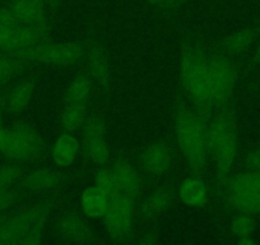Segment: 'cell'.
Instances as JSON below:
<instances>
[{"mask_svg":"<svg viewBox=\"0 0 260 245\" xmlns=\"http://www.w3.org/2000/svg\"><path fill=\"white\" fill-rule=\"evenodd\" d=\"M180 84L192 107L211 116L214 110L209 83V52L201 44L187 40L180 54Z\"/></svg>","mask_w":260,"mask_h":245,"instance_id":"1","label":"cell"},{"mask_svg":"<svg viewBox=\"0 0 260 245\" xmlns=\"http://www.w3.org/2000/svg\"><path fill=\"white\" fill-rule=\"evenodd\" d=\"M211 116L182 104H179L176 109V141L190 170L195 175H201L204 171L209 157L208 121Z\"/></svg>","mask_w":260,"mask_h":245,"instance_id":"2","label":"cell"},{"mask_svg":"<svg viewBox=\"0 0 260 245\" xmlns=\"http://www.w3.org/2000/svg\"><path fill=\"white\" fill-rule=\"evenodd\" d=\"M239 139L234 112L223 107L212 114L208 121L209 156L216 162L219 186L223 187L229 179L230 170L237 155Z\"/></svg>","mask_w":260,"mask_h":245,"instance_id":"3","label":"cell"},{"mask_svg":"<svg viewBox=\"0 0 260 245\" xmlns=\"http://www.w3.org/2000/svg\"><path fill=\"white\" fill-rule=\"evenodd\" d=\"M223 187L230 208L237 213L260 215V172L247 170L229 177Z\"/></svg>","mask_w":260,"mask_h":245,"instance_id":"4","label":"cell"},{"mask_svg":"<svg viewBox=\"0 0 260 245\" xmlns=\"http://www.w3.org/2000/svg\"><path fill=\"white\" fill-rule=\"evenodd\" d=\"M87 46L81 42L54 44L42 41L29 49L12 54L23 63H42L54 66H73L86 56Z\"/></svg>","mask_w":260,"mask_h":245,"instance_id":"5","label":"cell"},{"mask_svg":"<svg viewBox=\"0 0 260 245\" xmlns=\"http://www.w3.org/2000/svg\"><path fill=\"white\" fill-rule=\"evenodd\" d=\"M237 73L234 63L224 54L209 52V83L214 110L227 106L236 84Z\"/></svg>","mask_w":260,"mask_h":245,"instance_id":"6","label":"cell"},{"mask_svg":"<svg viewBox=\"0 0 260 245\" xmlns=\"http://www.w3.org/2000/svg\"><path fill=\"white\" fill-rule=\"evenodd\" d=\"M44 147V139L34 127L28 124H18L12 129H7L6 138L0 151L12 160L26 161L39 156Z\"/></svg>","mask_w":260,"mask_h":245,"instance_id":"7","label":"cell"},{"mask_svg":"<svg viewBox=\"0 0 260 245\" xmlns=\"http://www.w3.org/2000/svg\"><path fill=\"white\" fill-rule=\"evenodd\" d=\"M136 198L126 194L117 193L109 199L106 213L102 217L107 235L114 241L124 242L129 239L133 229Z\"/></svg>","mask_w":260,"mask_h":245,"instance_id":"8","label":"cell"},{"mask_svg":"<svg viewBox=\"0 0 260 245\" xmlns=\"http://www.w3.org/2000/svg\"><path fill=\"white\" fill-rule=\"evenodd\" d=\"M49 209L50 207L46 204L32 207L13 215L8 220H4L0 227V244H21L24 236L40 221L46 219Z\"/></svg>","mask_w":260,"mask_h":245,"instance_id":"9","label":"cell"},{"mask_svg":"<svg viewBox=\"0 0 260 245\" xmlns=\"http://www.w3.org/2000/svg\"><path fill=\"white\" fill-rule=\"evenodd\" d=\"M83 146L87 157L97 165H105L109 160V147L105 138L104 121L97 115L84 120Z\"/></svg>","mask_w":260,"mask_h":245,"instance_id":"10","label":"cell"},{"mask_svg":"<svg viewBox=\"0 0 260 245\" xmlns=\"http://www.w3.org/2000/svg\"><path fill=\"white\" fill-rule=\"evenodd\" d=\"M47 37L40 29L24 24L18 27H0V50L16 54L46 41Z\"/></svg>","mask_w":260,"mask_h":245,"instance_id":"11","label":"cell"},{"mask_svg":"<svg viewBox=\"0 0 260 245\" xmlns=\"http://www.w3.org/2000/svg\"><path fill=\"white\" fill-rule=\"evenodd\" d=\"M8 7L13 11L21 24L35 27L49 36V9L44 4L37 0H12Z\"/></svg>","mask_w":260,"mask_h":245,"instance_id":"12","label":"cell"},{"mask_svg":"<svg viewBox=\"0 0 260 245\" xmlns=\"http://www.w3.org/2000/svg\"><path fill=\"white\" fill-rule=\"evenodd\" d=\"M110 170H111L112 177H114L117 191L122 194L137 198L139 191H141L142 180L138 171L134 169V166H132L126 161L117 160V161L112 164Z\"/></svg>","mask_w":260,"mask_h":245,"instance_id":"13","label":"cell"},{"mask_svg":"<svg viewBox=\"0 0 260 245\" xmlns=\"http://www.w3.org/2000/svg\"><path fill=\"white\" fill-rule=\"evenodd\" d=\"M86 56L88 60L89 73H91L92 78L97 82L100 87L107 89L110 79H111V74H110L109 60H107L104 47L99 42L92 41L87 46Z\"/></svg>","mask_w":260,"mask_h":245,"instance_id":"14","label":"cell"},{"mask_svg":"<svg viewBox=\"0 0 260 245\" xmlns=\"http://www.w3.org/2000/svg\"><path fill=\"white\" fill-rule=\"evenodd\" d=\"M171 164V152L164 143H154L144 151L142 165L151 176H161L169 170Z\"/></svg>","mask_w":260,"mask_h":245,"instance_id":"15","label":"cell"},{"mask_svg":"<svg viewBox=\"0 0 260 245\" xmlns=\"http://www.w3.org/2000/svg\"><path fill=\"white\" fill-rule=\"evenodd\" d=\"M57 239L61 241L89 242L93 240V235L78 216L67 215L57 224Z\"/></svg>","mask_w":260,"mask_h":245,"instance_id":"16","label":"cell"},{"mask_svg":"<svg viewBox=\"0 0 260 245\" xmlns=\"http://www.w3.org/2000/svg\"><path fill=\"white\" fill-rule=\"evenodd\" d=\"M174 201V191L169 187H161L146 197L141 206V213L144 219H157L166 213Z\"/></svg>","mask_w":260,"mask_h":245,"instance_id":"17","label":"cell"},{"mask_svg":"<svg viewBox=\"0 0 260 245\" xmlns=\"http://www.w3.org/2000/svg\"><path fill=\"white\" fill-rule=\"evenodd\" d=\"M82 208L87 216L92 219H102L106 213L109 199L105 196L104 192L100 191L96 186L87 188L83 192L81 198Z\"/></svg>","mask_w":260,"mask_h":245,"instance_id":"18","label":"cell"},{"mask_svg":"<svg viewBox=\"0 0 260 245\" xmlns=\"http://www.w3.org/2000/svg\"><path fill=\"white\" fill-rule=\"evenodd\" d=\"M78 152V141L71 133H64L56 139L52 148V157L59 166H69L73 164Z\"/></svg>","mask_w":260,"mask_h":245,"instance_id":"19","label":"cell"},{"mask_svg":"<svg viewBox=\"0 0 260 245\" xmlns=\"http://www.w3.org/2000/svg\"><path fill=\"white\" fill-rule=\"evenodd\" d=\"M180 197L182 202L191 207H203L208 199V192L202 180L197 177L186 179L180 187Z\"/></svg>","mask_w":260,"mask_h":245,"instance_id":"20","label":"cell"},{"mask_svg":"<svg viewBox=\"0 0 260 245\" xmlns=\"http://www.w3.org/2000/svg\"><path fill=\"white\" fill-rule=\"evenodd\" d=\"M35 84H36L35 79H26L17 87H14L11 94L8 95V97H7V109L9 111L14 112V114L23 111L28 106L32 96H34Z\"/></svg>","mask_w":260,"mask_h":245,"instance_id":"21","label":"cell"},{"mask_svg":"<svg viewBox=\"0 0 260 245\" xmlns=\"http://www.w3.org/2000/svg\"><path fill=\"white\" fill-rule=\"evenodd\" d=\"M92 82L87 74H79L72 81L68 89L65 92L64 105H87L91 95Z\"/></svg>","mask_w":260,"mask_h":245,"instance_id":"22","label":"cell"},{"mask_svg":"<svg viewBox=\"0 0 260 245\" xmlns=\"http://www.w3.org/2000/svg\"><path fill=\"white\" fill-rule=\"evenodd\" d=\"M256 28L247 27L236 31L235 34L230 35L223 42H222V50L229 55H236L249 49L250 45L256 39Z\"/></svg>","mask_w":260,"mask_h":245,"instance_id":"23","label":"cell"},{"mask_svg":"<svg viewBox=\"0 0 260 245\" xmlns=\"http://www.w3.org/2000/svg\"><path fill=\"white\" fill-rule=\"evenodd\" d=\"M60 181L59 175L49 169L35 170L24 179V186L31 191L42 192L56 188Z\"/></svg>","mask_w":260,"mask_h":245,"instance_id":"24","label":"cell"},{"mask_svg":"<svg viewBox=\"0 0 260 245\" xmlns=\"http://www.w3.org/2000/svg\"><path fill=\"white\" fill-rule=\"evenodd\" d=\"M255 221L251 215L237 213L231 222V230L237 237L239 244L249 245L254 242L252 234H254Z\"/></svg>","mask_w":260,"mask_h":245,"instance_id":"25","label":"cell"},{"mask_svg":"<svg viewBox=\"0 0 260 245\" xmlns=\"http://www.w3.org/2000/svg\"><path fill=\"white\" fill-rule=\"evenodd\" d=\"M86 107L87 105H64L61 112V127L65 132L77 131L81 126H83L86 120Z\"/></svg>","mask_w":260,"mask_h":245,"instance_id":"26","label":"cell"},{"mask_svg":"<svg viewBox=\"0 0 260 245\" xmlns=\"http://www.w3.org/2000/svg\"><path fill=\"white\" fill-rule=\"evenodd\" d=\"M96 187L100 191L104 192V194L107 197V199H111L112 197H115L117 193H120V192L117 191L116 186H115L111 170L106 169V167L100 169L99 172H97Z\"/></svg>","mask_w":260,"mask_h":245,"instance_id":"27","label":"cell"},{"mask_svg":"<svg viewBox=\"0 0 260 245\" xmlns=\"http://www.w3.org/2000/svg\"><path fill=\"white\" fill-rule=\"evenodd\" d=\"M23 62L17 59L16 56L11 55V56H0V82L6 81V79L11 78L13 74H16L19 71Z\"/></svg>","mask_w":260,"mask_h":245,"instance_id":"28","label":"cell"},{"mask_svg":"<svg viewBox=\"0 0 260 245\" xmlns=\"http://www.w3.org/2000/svg\"><path fill=\"white\" fill-rule=\"evenodd\" d=\"M21 176V169L14 165L0 166V191L8 189Z\"/></svg>","mask_w":260,"mask_h":245,"instance_id":"29","label":"cell"},{"mask_svg":"<svg viewBox=\"0 0 260 245\" xmlns=\"http://www.w3.org/2000/svg\"><path fill=\"white\" fill-rule=\"evenodd\" d=\"M22 26L21 22L16 17L9 7L0 9V27H18Z\"/></svg>","mask_w":260,"mask_h":245,"instance_id":"30","label":"cell"},{"mask_svg":"<svg viewBox=\"0 0 260 245\" xmlns=\"http://www.w3.org/2000/svg\"><path fill=\"white\" fill-rule=\"evenodd\" d=\"M245 166L247 170L260 172V147L252 148L245 157Z\"/></svg>","mask_w":260,"mask_h":245,"instance_id":"31","label":"cell"},{"mask_svg":"<svg viewBox=\"0 0 260 245\" xmlns=\"http://www.w3.org/2000/svg\"><path fill=\"white\" fill-rule=\"evenodd\" d=\"M13 203V193L8 189L0 191V213Z\"/></svg>","mask_w":260,"mask_h":245,"instance_id":"32","label":"cell"},{"mask_svg":"<svg viewBox=\"0 0 260 245\" xmlns=\"http://www.w3.org/2000/svg\"><path fill=\"white\" fill-rule=\"evenodd\" d=\"M147 3L154 8L167 9V0H147Z\"/></svg>","mask_w":260,"mask_h":245,"instance_id":"33","label":"cell"},{"mask_svg":"<svg viewBox=\"0 0 260 245\" xmlns=\"http://www.w3.org/2000/svg\"><path fill=\"white\" fill-rule=\"evenodd\" d=\"M47 7H49L50 12H56L59 9L60 3H61V0H46Z\"/></svg>","mask_w":260,"mask_h":245,"instance_id":"34","label":"cell"},{"mask_svg":"<svg viewBox=\"0 0 260 245\" xmlns=\"http://www.w3.org/2000/svg\"><path fill=\"white\" fill-rule=\"evenodd\" d=\"M6 133H7V129L3 128V127H0V147L3 144L4 138H6Z\"/></svg>","mask_w":260,"mask_h":245,"instance_id":"35","label":"cell"},{"mask_svg":"<svg viewBox=\"0 0 260 245\" xmlns=\"http://www.w3.org/2000/svg\"><path fill=\"white\" fill-rule=\"evenodd\" d=\"M255 60H256V62H260V42L256 47V52H255Z\"/></svg>","mask_w":260,"mask_h":245,"instance_id":"36","label":"cell"},{"mask_svg":"<svg viewBox=\"0 0 260 245\" xmlns=\"http://www.w3.org/2000/svg\"><path fill=\"white\" fill-rule=\"evenodd\" d=\"M37 2H40V3H42L45 7H46L47 9H49V7H47V3H46V0H37ZM49 12H50V11H49Z\"/></svg>","mask_w":260,"mask_h":245,"instance_id":"37","label":"cell"},{"mask_svg":"<svg viewBox=\"0 0 260 245\" xmlns=\"http://www.w3.org/2000/svg\"><path fill=\"white\" fill-rule=\"evenodd\" d=\"M3 222H4V217L2 216V215H0V227H2V225H3Z\"/></svg>","mask_w":260,"mask_h":245,"instance_id":"38","label":"cell"}]
</instances>
